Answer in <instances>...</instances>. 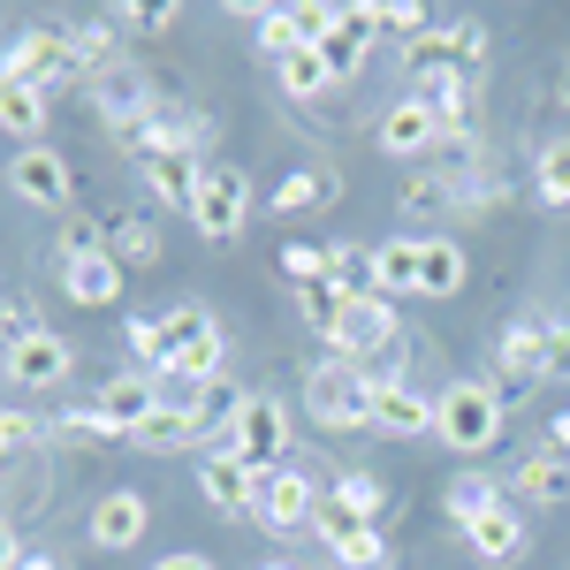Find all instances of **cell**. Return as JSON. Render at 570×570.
<instances>
[{"instance_id":"7bdbcfd3","label":"cell","mask_w":570,"mask_h":570,"mask_svg":"<svg viewBox=\"0 0 570 570\" xmlns=\"http://www.w3.org/2000/svg\"><path fill=\"white\" fill-rule=\"evenodd\" d=\"M31 335H39V312L23 305V297H8V305H0V351H16V343H31Z\"/></svg>"},{"instance_id":"4316f807","label":"cell","mask_w":570,"mask_h":570,"mask_svg":"<svg viewBox=\"0 0 570 570\" xmlns=\"http://www.w3.org/2000/svg\"><path fill=\"white\" fill-rule=\"evenodd\" d=\"M464 244L456 236H419V297H456L464 289Z\"/></svg>"},{"instance_id":"d6a6232c","label":"cell","mask_w":570,"mask_h":570,"mask_svg":"<svg viewBox=\"0 0 570 570\" xmlns=\"http://www.w3.org/2000/svg\"><path fill=\"white\" fill-rule=\"evenodd\" d=\"M274 85H282V99H297V107H312L320 91H335V85H327V69H320V46L282 53V61H274Z\"/></svg>"},{"instance_id":"5bb4252c","label":"cell","mask_w":570,"mask_h":570,"mask_svg":"<svg viewBox=\"0 0 570 570\" xmlns=\"http://www.w3.org/2000/svg\"><path fill=\"white\" fill-rule=\"evenodd\" d=\"M0 373H8L16 389L46 395V389H61V381L77 373V343H69V335H53V327H39L31 343H16V351L0 357Z\"/></svg>"},{"instance_id":"e0dca14e","label":"cell","mask_w":570,"mask_h":570,"mask_svg":"<svg viewBox=\"0 0 570 570\" xmlns=\"http://www.w3.org/2000/svg\"><path fill=\"white\" fill-rule=\"evenodd\" d=\"M153 532V502L137 494V487H107L99 502H91V548H107V556H122Z\"/></svg>"},{"instance_id":"5b68a950","label":"cell","mask_w":570,"mask_h":570,"mask_svg":"<svg viewBox=\"0 0 570 570\" xmlns=\"http://www.w3.org/2000/svg\"><path fill=\"white\" fill-rule=\"evenodd\" d=\"M252 176L244 168H228V160H206V183H198V198H190V228L206 236V244H236L244 236V220H252Z\"/></svg>"},{"instance_id":"2e32d148","label":"cell","mask_w":570,"mask_h":570,"mask_svg":"<svg viewBox=\"0 0 570 570\" xmlns=\"http://www.w3.org/2000/svg\"><path fill=\"white\" fill-rule=\"evenodd\" d=\"M373 434H389V441L434 434V395L411 389L403 373H381V381H373Z\"/></svg>"},{"instance_id":"b9f144b4","label":"cell","mask_w":570,"mask_h":570,"mask_svg":"<svg viewBox=\"0 0 570 570\" xmlns=\"http://www.w3.org/2000/svg\"><path fill=\"white\" fill-rule=\"evenodd\" d=\"M53 252H61V266H69V259H99V252H107V220L77 214L69 228H61V244H53Z\"/></svg>"},{"instance_id":"9a60e30c","label":"cell","mask_w":570,"mask_h":570,"mask_svg":"<svg viewBox=\"0 0 570 570\" xmlns=\"http://www.w3.org/2000/svg\"><path fill=\"white\" fill-rule=\"evenodd\" d=\"M160 403H168V395H160V373H145V365H137V373H107V381H99V395H91V411H99V419H107L122 441H130L137 426L160 411Z\"/></svg>"},{"instance_id":"30bf717a","label":"cell","mask_w":570,"mask_h":570,"mask_svg":"<svg viewBox=\"0 0 570 570\" xmlns=\"http://www.w3.org/2000/svg\"><path fill=\"white\" fill-rule=\"evenodd\" d=\"M312 532L327 540L335 570H389V540H381V525L351 518V510H343L335 494H320V510H312Z\"/></svg>"},{"instance_id":"484cf974","label":"cell","mask_w":570,"mask_h":570,"mask_svg":"<svg viewBox=\"0 0 570 570\" xmlns=\"http://www.w3.org/2000/svg\"><path fill=\"white\" fill-rule=\"evenodd\" d=\"M373 297H419V236H381L373 244Z\"/></svg>"},{"instance_id":"4fadbf2b","label":"cell","mask_w":570,"mask_h":570,"mask_svg":"<svg viewBox=\"0 0 570 570\" xmlns=\"http://www.w3.org/2000/svg\"><path fill=\"white\" fill-rule=\"evenodd\" d=\"M464 548H472V563L510 570V563H518V556L532 548V518H525V502H510V494H502V502H494L487 518H472V525H464Z\"/></svg>"},{"instance_id":"7c38bea8","label":"cell","mask_w":570,"mask_h":570,"mask_svg":"<svg viewBox=\"0 0 570 570\" xmlns=\"http://www.w3.org/2000/svg\"><path fill=\"white\" fill-rule=\"evenodd\" d=\"M91 99H99V122H115L122 137L145 130V122L160 115V85H153L145 69H130V61H115L107 77H91Z\"/></svg>"},{"instance_id":"1f68e13d","label":"cell","mask_w":570,"mask_h":570,"mask_svg":"<svg viewBox=\"0 0 570 570\" xmlns=\"http://www.w3.org/2000/svg\"><path fill=\"white\" fill-rule=\"evenodd\" d=\"M494 502H502V487L487 480V472H456V480L441 487V510H449V525H456V532L472 525V518H487Z\"/></svg>"},{"instance_id":"d6986e66","label":"cell","mask_w":570,"mask_h":570,"mask_svg":"<svg viewBox=\"0 0 570 570\" xmlns=\"http://www.w3.org/2000/svg\"><path fill=\"white\" fill-rule=\"evenodd\" d=\"M373 137H381V153H389V160H426V153L441 145V115L426 107V99H411V91H403L389 115H381V130H373Z\"/></svg>"},{"instance_id":"f1b7e54d","label":"cell","mask_w":570,"mask_h":570,"mask_svg":"<svg viewBox=\"0 0 570 570\" xmlns=\"http://www.w3.org/2000/svg\"><path fill=\"white\" fill-rule=\"evenodd\" d=\"M198 183H206V160H198V153H168V160H145V190H153L160 206H183V214H190Z\"/></svg>"},{"instance_id":"836d02e7","label":"cell","mask_w":570,"mask_h":570,"mask_svg":"<svg viewBox=\"0 0 570 570\" xmlns=\"http://www.w3.org/2000/svg\"><path fill=\"white\" fill-rule=\"evenodd\" d=\"M130 441L145 449V456H168V449H198V426H190V411H183V403H160Z\"/></svg>"},{"instance_id":"7a4b0ae2","label":"cell","mask_w":570,"mask_h":570,"mask_svg":"<svg viewBox=\"0 0 570 570\" xmlns=\"http://www.w3.org/2000/svg\"><path fill=\"white\" fill-rule=\"evenodd\" d=\"M502 426H510V395L494 389V381H449V389L434 395V441L441 449H456V456H487L494 441H502Z\"/></svg>"},{"instance_id":"3957f363","label":"cell","mask_w":570,"mask_h":570,"mask_svg":"<svg viewBox=\"0 0 570 570\" xmlns=\"http://www.w3.org/2000/svg\"><path fill=\"white\" fill-rule=\"evenodd\" d=\"M305 411L327 434H373V373L351 357H320L305 373Z\"/></svg>"},{"instance_id":"f907efd6","label":"cell","mask_w":570,"mask_h":570,"mask_svg":"<svg viewBox=\"0 0 570 570\" xmlns=\"http://www.w3.org/2000/svg\"><path fill=\"white\" fill-rule=\"evenodd\" d=\"M556 99H563V107H570V69H563V77H556Z\"/></svg>"},{"instance_id":"60d3db41","label":"cell","mask_w":570,"mask_h":570,"mask_svg":"<svg viewBox=\"0 0 570 570\" xmlns=\"http://www.w3.org/2000/svg\"><path fill=\"white\" fill-rule=\"evenodd\" d=\"M365 16H373V31H403V46H411L419 31H426V23H434L419 0H365Z\"/></svg>"},{"instance_id":"83f0119b","label":"cell","mask_w":570,"mask_h":570,"mask_svg":"<svg viewBox=\"0 0 570 570\" xmlns=\"http://www.w3.org/2000/svg\"><path fill=\"white\" fill-rule=\"evenodd\" d=\"M107 252L122 259V274H130V266H153L160 259V220L145 214V206H122V214L107 220Z\"/></svg>"},{"instance_id":"7402d4cb","label":"cell","mask_w":570,"mask_h":570,"mask_svg":"<svg viewBox=\"0 0 570 570\" xmlns=\"http://www.w3.org/2000/svg\"><path fill=\"white\" fill-rule=\"evenodd\" d=\"M365 46H373V16H365V8H343V23L320 39V69H327V85H351L357 69H365Z\"/></svg>"},{"instance_id":"f546056e","label":"cell","mask_w":570,"mask_h":570,"mask_svg":"<svg viewBox=\"0 0 570 570\" xmlns=\"http://www.w3.org/2000/svg\"><path fill=\"white\" fill-rule=\"evenodd\" d=\"M53 91H31V85H0V130L16 137V145H46V122H53V107H46Z\"/></svg>"},{"instance_id":"681fc988","label":"cell","mask_w":570,"mask_h":570,"mask_svg":"<svg viewBox=\"0 0 570 570\" xmlns=\"http://www.w3.org/2000/svg\"><path fill=\"white\" fill-rule=\"evenodd\" d=\"M16 570H61V556H53V548H23V563Z\"/></svg>"},{"instance_id":"816d5d0a","label":"cell","mask_w":570,"mask_h":570,"mask_svg":"<svg viewBox=\"0 0 570 570\" xmlns=\"http://www.w3.org/2000/svg\"><path fill=\"white\" fill-rule=\"evenodd\" d=\"M266 570H312V563H289V556H274V563H266Z\"/></svg>"},{"instance_id":"bcb514c9","label":"cell","mask_w":570,"mask_h":570,"mask_svg":"<svg viewBox=\"0 0 570 570\" xmlns=\"http://www.w3.org/2000/svg\"><path fill=\"white\" fill-rule=\"evenodd\" d=\"M23 563V532H16V518L0 510V570H16Z\"/></svg>"},{"instance_id":"ee69618b","label":"cell","mask_w":570,"mask_h":570,"mask_svg":"<svg viewBox=\"0 0 570 570\" xmlns=\"http://www.w3.org/2000/svg\"><path fill=\"white\" fill-rule=\"evenodd\" d=\"M107 23H115V31H168V23H176V8H115Z\"/></svg>"},{"instance_id":"603a6c76","label":"cell","mask_w":570,"mask_h":570,"mask_svg":"<svg viewBox=\"0 0 570 570\" xmlns=\"http://www.w3.org/2000/svg\"><path fill=\"white\" fill-rule=\"evenodd\" d=\"M244 403H252V395L236 389V381H206V389H190L183 395V411H190V426H198V441H228V426H236V419H244Z\"/></svg>"},{"instance_id":"d4e9b609","label":"cell","mask_w":570,"mask_h":570,"mask_svg":"<svg viewBox=\"0 0 570 570\" xmlns=\"http://www.w3.org/2000/svg\"><path fill=\"white\" fill-rule=\"evenodd\" d=\"M510 487H518V502H532V510H563L570 502V464H556L548 449H532V456L510 464Z\"/></svg>"},{"instance_id":"277c9868","label":"cell","mask_w":570,"mask_h":570,"mask_svg":"<svg viewBox=\"0 0 570 570\" xmlns=\"http://www.w3.org/2000/svg\"><path fill=\"white\" fill-rule=\"evenodd\" d=\"M570 365V327H540V320H510L502 343H494V389L502 395H525L540 389L548 373Z\"/></svg>"},{"instance_id":"74e56055","label":"cell","mask_w":570,"mask_h":570,"mask_svg":"<svg viewBox=\"0 0 570 570\" xmlns=\"http://www.w3.org/2000/svg\"><path fill=\"white\" fill-rule=\"evenodd\" d=\"M472 190L464 183H449V176H411L403 183V214H449V206H464Z\"/></svg>"},{"instance_id":"ac0fdd59","label":"cell","mask_w":570,"mask_h":570,"mask_svg":"<svg viewBox=\"0 0 570 570\" xmlns=\"http://www.w3.org/2000/svg\"><path fill=\"white\" fill-rule=\"evenodd\" d=\"M395 351V305L389 297H351V312H343V335H335V357H351V365H365V357Z\"/></svg>"},{"instance_id":"7dc6e473","label":"cell","mask_w":570,"mask_h":570,"mask_svg":"<svg viewBox=\"0 0 570 570\" xmlns=\"http://www.w3.org/2000/svg\"><path fill=\"white\" fill-rule=\"evenodd\" d=\"M548 456H556V464H570V411H556V419H548Z\"/></svg>"},{"instance_id":"f6af8a7d","label":"cell","mask_w":570,"mask_h":570,"mask_svg":"<svg viewBox=\"0 0 570 570\" xmlns=\"http://www.w3.org/2000/svg\"><path fill=\"white\" fill-rule=\"evenodd\" d=\"M130 351L145 357V373L160 365V320H153V312H137V320H130Z\"/></svg>"},{"instance_id":"c3c4849f","label":"cell","mask_w":570,"mask_h":570,"mask_svg":"<svg viewBox=\"0 0 570 570\" xmlns=\"http://www.w3.org/2000/svg\"><path fill=\"white\" fill-rule=\"evenodd\" d=\"M153 570H214V556H198V548H176V556H160Z\"/></svg>"},{"instance_id":"ffe728a7","label":"cell","mask_w":570,"mask_h":570,"mask_svg":"<svg viewBox=\"0 0 570 570\" xmlns=\"http://www.w3.org/2000/svg\"><path fill=\"white\" fill-rule=\"evenodd\" d=\"M198 494H206L214 510H228V518H252V510H259V472L236 464L228 449H206V464H198Z\"/></svg>"},{"instance_id":"8992f818","label":"cell","mask_w":570,"mask_h":570,"mask_svg":"<svg viewBox=\"0 0 570 570\" xmlns=\"http://www.w3.org/2000/svg\"><path fill=\"white\" fill-rule=\"evenodd\" d=\"M220 449H228L236 464H252L259 480H266V472H282V464L297 456V449H289V403H282V395H252V403H244V419L228 426Z\"/></svg>"},{"instance_id":"44dd1931","label":"cell","mask_w":570,"mask_h":570,"mask_svg":"<svg viewBox=\"0 0 570 570\" xmlns=\"http://www.w3.org/2000/svg\"><path fill=\"white\" fill-rule=\"evenodd\" d=\"M122 259L115 252H99V259H69L61 266V297L69 305H85V312H107V305H122Z\"/></svg>"},{"instance_id":"ba28073f","label":"cell","mask_w":570,"mask_h":570,"mask_svg":"<svg viewBox=\"0 0 570 570\" xmlns=\"http://www.w3.org/2000/svg\"><path fill=\"white\" fill-rule=\"evenodd\" d=\"M77 77V53H69V31H16L0 46V85H31L53 91Z\"/></svg>"},{"instance_id":"d590c367","label":"cell","mask_w":570,"mask_h":570,"mask_svg":"<svg viewBox=\"0 0 570 570\" xmlns=\"http://www.w3.org/2000/svg\"><path fill=\"white\" fill-rule=\"evenodd\" d=\"M46 441H69V449H107V441H122L91 403H77V411H46Z\"/></svg>"},{"instance_id":"f35d334b","label":"cell","mask_w":570,"mask_h":570,"mask_svg":"<svg viewBox=\"0 0 570 570\" xmlns=\"http://www.w3.org/2000/svg\"><path fill=\"white\" fill-rule=\"evenodd\" d=\"M31 449H46V419H31V411H0V464H16V456H31Z\"/></svg>"},{"instance_id":"8d00e7d4","label":"cell","mask_w":570,"mask_h":570,"mask_svg":"<svg viewBox=\"0 0 570 570\" xmlns=\"http://www.w3.org/2000/svg\"><path fill=\"white\" fill-rule=\"evenodd\" d=\"M327 494H335L351 518H365V525H381V518H389V487L373 480V472H343V480L327 487Z\"/></svg>"},{"instance_id":"e575fe53","label":"cell","mask_w":570,"mask_h":570,"mask_svg":"<svg viewBox=\"0 0 570 570\" xmlns=\"http://www.w3.org/2000/svg\"><path fill=\"white\" fill-rule=\"evenodd\" d=\"M532 198L540 206H570V137H548L532 153Z\"/></svg>"},{"instance_id":"52a82bcc","label":"cell","mask_w":570,"mask_h":570,"mask_svg":"<svg viewBox=\"0 0 570 570\" xmlns=\"http://www.w3.org/2000/svg\"><path fill=\"white\" fill-rule=\"evenodd\" d=\"M487 69V31L480 23H426L403 46V77H480Z\"/></svg>"},{"instance_id":"ab89813d","label":"cell","mask_w":570,"mask_h":570,"mask_svg":"<svg viewBox=\"0 0 570 570\" xmlns=\"http://www.w3.org/2000/svg\"><path fill=\"white\" fill-rule=\"evenodd\" d=\"M252 23H259V46L274 53V61L305 46V31H297V8H252Z\"/></svg>"},{"instance_id":"6da1fadb","label":"cell","mask_w":570,"mask_h":570,"mask_svg":"<svg viewBox=\"0 0 570 570\" xmlns=\"http://www.w3.org/2000/svg\"><path fill=\"white\" fill-rule=\"evenodd\" d=\"M160 381H183V389H206V381H228V335L206 305H176L160 312Z\"/></svg>"},{"instance_id":"8fae6325","label":"cell","mask_w":570,"mask_h":570,"mask_svg":"<svg viewBox=\"0 0 570 570\" xmlns=\"http://www.w3.org/2000/svg\"><path fill=\"white\" fill-rule=\"evenodd\" d=\"M8 190H16L23 206H39V214H61V206L77 198V176H69V160H61L53 145H16V160H8Z\"/></svg>"},{"instance_id":"4dcf8cb0","label":"cell","mask_w":570,"mask_h":570,"mask_svg":"<svg viewBox=\"0 0 570 570\" xmlns=\"http://www.w3.org/2000/svg\"><path fill=\"white\" fill-rule=\"evenodd\" d=\"M289 305H297V320H305L312 335L335 351V335H343V312H351V297L335 289V282H305V289H289Z\"/></svg>"},{"instance_id":"cb8c5ba5","label":"cell","mask_w":570,"mask_h":570,"mask_svg":"<svg viewBox=\"0 0 570 570\" xmlns=\"http://www.w3.org/2000/svg\"><path fill=\"white\" fill-rule=\"evenodd\" d=\"M335 198H343V176H335V168H289V176L274 183V198H266V206H274L282 220H297V214L335 206Z\"/></svg>"},{"instance_id":"9c48e42d","label":"cell","mask_w":570,"mask_h":570,"mask_svg":"<svg viewBox=\"0 0 570 570\" xmlns=\"http://www.w3.org/2000/svg\"><path fill=\"white\" fill-rule=\"evenodd\" d=\"M320 494H327V487L312 480V472H297V456H289L282 472H266V480H259V510H252V518H259L274 540H289V532H312Z\"/></svg>"}]
</instances>
